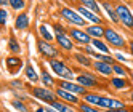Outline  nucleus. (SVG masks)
Masks as SVG:
<instances>
[{
  "mask_svg": "<svg viewBox=\"0 0 133 112\" xmlns=\"http://www.w3.org/2000/svg\"><path fill=\"white\" fill-rule=\"evenodd\" d=\"M48 66H50V69L53 71L55 75H58L59 79H64V80H72V79H74V71H72L63 59H59V58L50 59V61H48Z\"/></svg>",
  "mask_w": 133,
  "mask_h": 112,
  "instance_id": "obj_1",
  "label": "nucleus"
},
{
  "mask_svg": "<svg viewBox=\"0 0 133 112\" xmlns=\"http://www.w3.org/2000/svg\"><path fill=\"white\" fill-rule=\"evenodd\" d=\"M104 42H106L109 46H112V48H125L127 46V40L125 37H123L119 31H116L114 27H106L104 29Z\"/></svg>",
  "mask_w": 133,
  "mask_h": 112,
  "instance_id": "obj_2",
  "label": "nucleus"
},
{
  "mask_svg": "<svg viewBox=\"0 0 133 112\" xmlns=\"http://www.w3.org/2000/svg\"><path fill=\"white\" fill-rule=\"evenodd\" d=\"M59 16L63 18L66 23H69V24H72V26H77V27H87V21H85L83 18L80 16V13H79L77 10H74V8H69V6L61 8Z\"/></svg>",
  "mask_w": 133,
  "mask_h": 112,
  "instance_id": "obj_3",
  "label": "nucleus"
},
{
  "mask_svg": "<svg viewBox=\"0 0 133 112\" xmlns=\"http://www.w3.org/2000/svg\"><path fill=\"white\" fill-rule=\"evenodd\" d=\"M37 50H39L40 56L45 59H56V58H59V50L56 48V46L51 43V42H46L43 39H39L37 40Z\"/></svg>",
  "mask_w": 133,
  "mask_h": 112,
  "instance_id": "obj_4",
  "label": "nucleus"
},
{
  "mask_svg": "<svg viewBox=\"0 0 133 112\" xmlns=\"http://www.w3.org/2000/svg\"><path fill=\"white\" fill-rule=\"evenodd\" d=\"M31 95L34 98H37L39 101L45 102V104H51V102H55L58 99V95L55 91H51V88H46V87H32Z\"/></svg>",
  "mask_w": 133,
  "mask_h": 112,
  "instance_id": "obj_5",
  "label": "nucleus"
},
{
  "mask_svg": "<svg viewBox=\"0 0 133 112\" xmlns=\"http://www.w3.org/2000/svg\"><path fill=\"white\" fill-rule=\"evenodd\" d=\"M114 8H116V13H117V18H119L120 24L125 26L127 29L133 31V13L130 11V8L125 3H116Z\"/></svg>",
  "mask_w": 133,
  "mask_h": 112,
  "instance_id": "obj_6",
  "label": "nucleus"
},
{
  "mask_svg": "<svg viewBox=\"0 0 133 112\" xmlns=\"http://www.w3.org/2000/svg\"><path fill=\"white\" fill-rule=\"evenodd\" d=\"M68 34L71 35V39L74 40V43H79L80 46L91 45V37L88 35L87 31H83L82 27H71Z\"/></svg>",
  "mask_w": 133,
  "mask_h": 112,
  "instance_id": "obj_7",
  "label": "nucleus"
},
{
  "mask_svg": "<svg viewBox=\"0 0 133 112\" xmlns=\"http://www.w3.org/2000/svg\"><path fill=\"white\" fill-rule=\"evenodd\" d=\"M75 82L80 83V85L85 87L87 90L99 87V80H98V77L95 75L93 72H82V74H79V75L75 77Z\"/></svg>",
  "mask_w": 133,
  "mask_h": 112,
  "instance_id": "obj_8",
  "label": "nucleus"
},
{
  "mask_svg": "<svg viewBox=\"0 0 133 112\" xmlns=\"http://www.w3.org/2000/svg\"><path fill=\"white\" fill-rule=\"evenodd\" d=\"M58 87L63 88V90H68L71 93H74V95H77V96H83V95H87V88L82 87L80 83H77L75 80H64V79H59L58 82Z\"/></svg>",
  "mask_w": 133,
  "mask_h": 112,
  "instance_id": "obj_9",
  "label": "nucleus"
},
{
  "mask_svg": "<svg viewBox=\"0 0 133 112\" xmlns=\"http://www.w3.org/2000/svg\"><path fill=\"white\" fill-rule=\"evenodd\" d=\"M98 107L103 109V110H116V109L125 107V102L120 101V99H116V98H111V96L103 95V96H101V101H99V104H98Z\"/></svg>",
  "mask_w": 133,
  "mask_h": 112,
  "instance_id": "obj_10",
  "label": "nucleus"
},
{
  "mask_svg": "<svg viewBox=\"0 0 133 112\" xmlns=\"http://www.w3.org/2000/svg\"><path fill=\"white\" fill-rule=\"evenodd\" d=\"M55 93L58 95V99H61L64 102H69V104H72V106H79V102H80V98L77 95H74V93H71L68 90H63L59 87L55 88Z\"/></svg>",
  "mask_w": 133,
  "mask_h": 112,
  "instance_id": "obj_11",
  "label": "nucleus"
},
{
  "mask_svg": "<svg viewBox=\"0 0 133 112\" xmlns=\"http://www.w3.org/2000/svg\"><path fill=\"white\" fill-rule=\"evenodd\" d=\"M55 40L58 43V46L63 51H72L74 50V40L71 39L69 34H55Z\"/></svg>",
  "mask_w": 133,
  "mask_h": 112,
  "instance_id": "obj_12",
  "label": "nucleus"
},
{
  "mask_svg": "<svg viewBox=\"0 0 133 112\" xmlns=\"http://www.w3.org/2000/svg\"><path fill=\"white\" fill-rule=\"evenodd\" d=\"M93 71L96 74H101L104 77H112L114 75V71H112V64L109 62H104V61H93Z\"/></svg>",
  "mask_w": 133,
  "mask_h": 112,
  "instance_id": "obj_13",
  "label": "nucleus"
},
{
  "mask_svg": "<svg viewBox=\"0 0 133 112\" xmlns=\"http://www.w3.org/2000/svg\"><path fill=\"white\" fill-rule=\"evenodd\" d=\"M75 10L80 13V16L83 18L85 21H90L91 24H103V18H101L99 15H96V13H93V11L87 10V8H83L82 5H79Z\"/></svg>",
  "mask_w": 133,
  "mask_h": 112,
  "instance_id": "obj_14",
  "label": "nucleus"
},
{
  "mask_svg": "<svg viewBox=\"0 0 133 112\" xmlns=\"http://www.w3.org/2000/svg\"><path fill=\"white\" fill-rule=\"evenodd\" d=\"M5 66H6V69H8L10 74H16L23 67V59L19 56H8L5 59Z\"/></svg>",
  "mask_w": 133,
  "mask_h": 112,
  "instance_id": "obj_15",
  "label": "nucleus"
},
{
  "mask_svg": "<svg viewBox=\"0 0 133 112\" xmlns=\"http://www.w3.org/2000/svg\"><path fill=\"white\" fill-rule=\"evenodd\" d=\"M104 27L103 24H90L85 27V31L88 32V35L91 37V39H103L104 37Z\"/></svg>",
  "mask_w": 133,
  "mask_h": 112,
  "instance_id": "obj_16",
  "label": "nucleus"
},
{
  "mask_svg": "<svg viewBox=\"0 0 133 112\" xmlns=\"http://www.w3.org/2000/svg\"><path fill=\"white\" fill-rule=\"evenodd\" d=\"M101 6L104 8V11H106V15L109 16V19L114 23V24H120L119 18H117V13H116V8H114V5L111 2H108V0H104V2L101 3Z\"/></svg>",
  "mask_w": 133,
  "mask_h": 112,
  "instance_id": "obj_17",
  "label": "nucleus"
},
{
  "mask_svg": "<svg viewBox=\"0 0 133 112\" xmlns=\"http://www.w3.org/2000/svg\"><path fill=\"white\" fill-rule=\"evenodd\" d=\"M109 83L114 90H125L130 87V80L127 77H111Z\"/></svg>",
  "mask_w": 133,
  "mask_h": 112,
  "instance_id": "obj_18",
  "label": "nucleus"
},
{
  "mask_svg": "<svg viewBox=\"0 0 133 112\" xmlns=\"http://www.w3.org/2000/svg\"><path fill=\"white\" fill-rule=\"evenodd\" d=\"M15 27H16V31H26L29 27V16L26 13L18 15L16 19H15Z\"/></svg>",
  "mask_w": 133,
  "mask_h": 112,
  "instance_id": "obj_19",
  "label": "nucleus"
},
{
  "mask_svg": "<svg viewBox=\"0 0 133 112\" xmlns=\"http://www.w3.org/2000/svg\"><path fill=\"white\" fill-rule=\"evenodd\" d=\"M53 109H56L58 112H77L74 107H72V104H69V102H64V101H61V99H56L55 102H51L50 104Z\"/></svg>",
  "mask_w": 133,
  "mask_h": 112,
  "instance_id": "obj_20",
  "label": "nucleus"
},
{
  "mask_svg": "<svg viewBox=\"0 0 133 112\" xmlns=\"http://www.w3.org/2000/svg\"><path fill=\"white\" fill-rule=\"evenodd\" d=\"M72 58L77 61L80 66H83V67H91V66H93V61L90 59V56L85 54V53H80V51H79V53H74Z\"/></svg>",
  "mask_w": 133,
  "mask_h": 112,
  "instance_id": "obj_21",
  "label": "nucleus"
},
{
  "mask_svg": "<svg viewBox=\"0 0 133 112\" xmlns=\"http://www.w3.org/2000/svg\"><path fill=\"white\" fill-rule=\"evenodd\" d=\"M91 46L96 51H99V53H106V54H111V50H109V45L104 42V40H101V39H91Z\"/></svg>",
  "mask_w": 133,
  "mask_h": 112,
  "instance_id": "obj_22",
  "label": "nucleus"
},
{
  "mask_svg": "<svg viewBox=\"0 0 133 112\" xmlns=\"http://www.w3.org/2000/svg\"><path fill=\"white\" fill-rule=\"evenodd\" d=\"M101 96H103V95H99V93H96V91H87V95H83L82 98H83L85 102H88V104L98 107L99 101H101Z\"/></svg>",
  "mask_w": 133,
  "mask_h": 112,
  "instance_id": "obj_23",
  "label": "nucleus"
},
{
  "mask_svg": "<svg viewBox=\"0 0 133 112\" xmlns=\"http://www.w3.org/2000/svg\"><path fill=\"white\" fill-rule=\"evenodd\" d=\"M40 82L43 83V87H46V88H53L55 87V79L50 75V72L46 71V69H42V74H40Z\"/></svg>",
  "mask_w": 133,
  "mask_h": 112,
  "instance_id": "obj_24",
  "label": "nucleus"
},
{
  "mask_svg": "<svg viewBox=\"0 0 133 112\" xmlns=\"http://www.w3.org/2000/svg\"><path fill=\"white\" fill-rule=\"evenodd\" d=\"M79 2H80V5H82L83 8H87V10H90V11H93V13L99 15V5H98L96 0H79Z\"/></svg>",
  "mask_w": 133,
  "mask_h": 112,
  "instance_id": "obj_25",
  "label": "nucleus"
},
{
  "mask_svg": "<svg viewBox=\"0 0 133 112\" xmlns=\"http://www.w3.org/2000/svg\"><path fill=\"white\" fill-rule=\"evenodd\" d=\"M112 71H114V74H116L117 77H127L128 72H130L128 67H125L122 62H117V61L112 64Z\"/></svg>",
  "mask_w": 133,
  "mask_h": 112,
  "instance_id": "obj_26",
  "label": "nucleus"
},
{
  "mask_svg": "<svg viewBox=\"0 0 133 112\" xmlns=\"http://www.w3.org/2000/svg\"><path fill=\"white\" fill-rule=\"evenodd\" d=\"M24 71H26V77L29 79L32 83H35V82H39V80H40V77L37 75V72H35V69H34V66H32L31 62L26 66V69H24Z\"/></svg>",
  "mask_w": 133,
  "mask_h": 112,
  "instance_id": "obj_27",
  "label": "nucleus"
},
{
  "mask_svg": "<svg viewBox=\"0 0 133 112\" xmlns=\"http://www.w3.org/2000/svg\"><path fill=\"white\" fill-rule=\"evenodd\" d=\"M79 112H104V110L96 107V106H91V104H88V102H85V101H80L79 102Z\"/></svg>",
  "mask_w": 133,
  "mask_h": 112,
  "instance_id": "obj_28",
  "label": "nucleus"
},
{
  "mask_svg": "<svg viewBox=\"0 0 133 112\" xmlns=\"http://www.w3.org/2000/svg\"><path fill=\"white\" fill-rule=\"evenodd\" d=\"M39 34H40V39H43V40H46V42H51V40H53V35H51V32L48 31V27H46L45 24H42V26L39 27Z\"/></svg>",
  "mask_w": 133,
  "mask_h": 112,
  "instance_id": "obj_29",
  "label": "nucleus"
},
{
  "mask_svg": "<svg viewBox=\"0 0 133 112\" xmlns=\"http://www.w3.org/2000/svg\"><path fill=\"white\" fill-rule=\"evenodd\" d=\"M8 48H10V51H11L13 54L21 53V45L18 43V40L15 39V37H10V42H8Z\"/></svg>",
  "mask_w": 133,
  "mask_h": 112,
  "instance_id": "obj_30",
  "label": "nucleus"
},
{
  "mask_svg": "<svg viewBox=\"0 0 133 112\" xmlns=\"http://www.w3.org/2000/svg\"><path fill=\"white\" fill-rule=\"evenodd\" d=\"M8 5H10L15 11H21L26 8V2L24 0H8Z\"/></svg>",
  "mask_w": 133,
  "mask_h": 112,
  "instance_id": "obj_31",
  "label": "nucleus"
},
{
  "mask_svg": "<svg viewBox=\"0 0 133 112\" xmlns=\"http://www.w3.org/2000/svg\"><path fill=\"white\" fill-rule=\"evenodd\" d=\"M11 106H13L18 112H29L27 106L24 104V102H23L21 99H13V101H11Z\"/></svg>",
  "mask_w": 133,
  "mask_h": 112,
  "instance_id": "obj_32",
  "label": "nucleus"
},
{
  "mask_svg": "<svg viewBox=\"0 0 133 112\" xmlns=\"http://www.w3.org/2000/svg\"><path fill=\"white\" fill-rule=\"evenodd\" d=\"M8 11L5 10V8H0V27H5L6 23H8Z\"/></svg>",
  "mask_w": 133,
  "mask_h": 112,
  "instance_id": "obj_33",
  "label": "nucleus"
},
{
  "mask_svg": "<svg viewBox=\"0 0 133 112\" xmlns=\"http://www.w3.org/2000/svg\"><path fill=\"white\" fill-rule=\"evenodd\" d=\"M80 51H83L85 54H88V56H91V58H95V56H96V50L93 48L91 45H85V46H80Z\"/></svg>",
  "mask_w": 133,
  "mask_h": 112,
  "instance_id": "obj_34",
  "label": "nucleus"
},
{
  "mask_svg": "<svg viewBox=\"0 0 133 112\" xmlns=\"http://www.w3.org/2000/svg\"><path fill=\"white\" fill-rule=\"evenodd\" d=\"M53 29H55V34H68V32H69V29H66L64 26H61V24H58V23H55Z\"/></svg>",
  "mask_w": 133,
  "mask_h": 112,
  "instance_id": "obj_35",
  "label": "nucleus"
},
{
  "mask_svg": "<svg viewBox=\"0 0 133 112\" xmlns=\"http://www.w3.org/2000/svg\"><path fill=\"white\" fill-rule=\"evenodd\" d=\"M10 85H11L13 88H19V90H21V88L24 87V85H23V82H21V80H11V83H10Z\"/></svg>",
  "mask_w": 133,
  "mask_h": 112,
  "instance_id": "obj_36",
  "label": "nucleus"
},
{
  "mask_svg": "<svg viewBox=\"0 0 133 112\" xmlns=\"http://www.w3.org/2000/svg\"><path fill=\"white\" fill-rule=\"evenodd\" d=\"M114 58H116V61H117V62H127V61H128V59L125 58V56H122L120 53H117V54H114Z\"/></svg>",
  "mask_w": 133,
  "mask_h": 112,
  "instance_id": "obj_37",
  "label": "nucleus"
},
{
  "mask_svg": "<svg viewBox=\"0 0 133 112\" xmlns=\"http://www.w3.org/2000/svg\"><path fill=\"white\" fill-rule=\"evenodd\" d=\"M104 112H130V110H128V107L125 106V107H122V109H116V110H104Z\"/></svg>",
  "mask_w": 133,
  "mask_h": 112,
  "instance_id": "obj_38",
  "label": "nucleus"
},
{
  "mask_svg": "<svg viewBox=\"0 0 133 112\" xmlns=\"http://www.w3.org/2000/svg\"><path fill=\"white\" fill-rule=\"evenodd\" d=\"M34 112H45V107H39V106H34Z\"/></svg>",
  "mask_w": 133,
  "mask_h": 112,
  "instance_id": "obj_39",
  "label": "nucleus"
},
{
  "mask_svg": "<svg viewBox=\"0 0 133 112\" xmlns=\"http://www.w3.org/2000/svg\"><path fill=\"white\" fill-rule=\"evenodd\" d=\"M45 112H58L56 109H53L51 106H48V107H45Z\"/></svg>",
  "mask_w": 133,
  "mask_h": 112,
  "instance_id": "obj_40",
  "label": "nucleus"
},
{
  "mask_svg": "<svg viewBox=\"0 0 133 112\" xmlns=\"http://www.w3.org/2000/svg\"><path fill=\"white\" fill-rule=\"evenodd\" d=\"M128 48H130V53L133 54V40H130V42H128Z\"/></svg>",
  "mask_w": 133,
  "mask_h": 112,
  "instance_id": "obj_41",
  "label": "nucleus"
},
{
  "mask_svg": "<svg viewBox=\"0 0 133 112\" xmlns=\"http://www.w3.org/2000/svg\"><path fill=\"white\" fill-rule=\"evenodd\" d=\"M0 5H2V6H5V5H8V0H0Z\"/></svg>",
  "mask_w": 133,
  "mask_h": 112,
  "instance_id": "obj_42",
  "label": "nucleus"
},
{
  "mask_svg": "<svg viewBox=\"0 0 133 112\" xmlns=\"http://www.w3.org/2000/svg\"><path fill=\"white\" fill-rule=\"evenodd\" d=\"M130 101H131V104H133V90H131V93H130Z\"/></svg>",
  "mask_w": 133,
  "mask_h": 112,
  "instance_id": "obj_43",
  "label": "nucleus"
},
{
  "mask_svg": "<svg viewBox=\"0 0 133 112\" xmlns=\"http://www.w3.org/2000/svg\"><path fill=\"white\" fill-rule=\"evenodd\" d=\"M0 112H2V110H0Z\"/></svg>",
  "mask_w": 133,
  "mask_h": 112,
  "instance_id": "obj_44",
  "label": "nucleus"
}]
</instances>
